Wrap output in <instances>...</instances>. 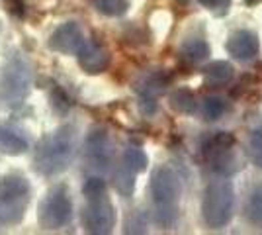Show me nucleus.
I'll return each mask as SVG.
<instances>
[{
	"instance_id": "nucleus-1",
	"label": "nucleus",
	"mask_w": 262,
	"mask_h": 235,
	"mask_svg": "<svg viewBox=\"0 0 262 235\" xmlns=\"http://www.w3.org/2000/svg\"><path fill=\"white\" fill-rule=\"evenodd\" d=\"M77 153V127L65 123L45 135L33 151V168L43 177H55L71 167Z\"/></svg>"
},
{
	"instance_id": "nucleus-2",
	"label": "nucleus",
	"mask_w": 262,
	"mask_h": 235,
	"mask_svg": "<svg viewBox=\"0 0 262 235\" xmlns=\"http://www.w3.org/2000/svg\"><path fill=\"white\" fill-rule=\"evenodd\" d=\"M182 180L172 167L161 165L151 175V198H153L155 222L168 229L176 224L180 212Z\"/></svg>"
},
{
	"instance_id": "nucleus-3",
	"label": "nucleus",
	"mask_w": 262,
	"mask_h": 235,
	"mask_svg": "<svg viewBox=\"0 0 262 235\" xmlns=\"http://www.w3.org/2000/svg\"><path fill=\"white\" fill-rule=\"evenodd\" d=\"M86 204L82 208L84 231L92 235H108L116 227V208L106 192V182L100 175L88 177L84 182Z\"/></svg>"
},
{
	"instance_id": "nucleus-4",
	"label": "nucleus",
	"mask_w": 262,
	"mask_h": 235,
	"mask_svg": "<svg viewBox=\"0 0 262 235\" xmlns=\"http://www.w3.org/2000/svg\"><path fill=\"white\" fill-rule=\"evenodd\" d=\"M235 212V188L229 179L211 180L202 198V218L209 229H223Z\"/></svg>"
},
{
	"instance_id": "nucleus-5",
	"label": "nucleus",
	"mask_w": 262,
	"mask_h": 235,
	"mask_svg": "<svg viewBox=\"0 0 262 235\" xmlns=\"http://www.w3.org/2000/svg\"><path fill=\"white\" fill-rule=\"evenodd\" d=\"M32 200V186L22 175H6L0 179V227L20 224Z\"/></svg>"
},
{
	"instance_id": "nucleus-6",
	"label": "nucleus",
	"mask_w": 262,
	"mask_h": 235,
	"mask_svg": "<svg viewBox=\"0 0 262 235\" xmlns=\"http://www.w3.org/2000/svg\"><path fill=\"white\" fill-rule=\"evenodd\" d=\"M32 89V65L20 53L4 63L0 71V100L8 106H20Z\"/></svg>"
},
{
	"instance_id": "nucleus-7",
	"label": "nucleus",
	"mask_w": 262,
	"mask_h": 235,
	"mask_svg": "<svg viewBox=\"0 0 262 235\" xmlns=\"http://www.w3.org/2000/svg\"><path fill=\"white\" fill-rule=\"evenodd\" d=\"M204 157L208 161V167L217 175L229 179L235 173H239L243 163L237 153V141L229 132H217L209 135L204 143Z\"/></svg>"
},
{
	"instance_id": "nucleus-8",
	"label": "nucleus",
	"mask_w": 262,
	"mask_h": 235,
	"mask_svg": "<svg viewBox=\"0 0 262 235\" xmlns=\"http://www.w3.org/2000/svg\"><path fill=\"white\" fill-rule=\"evenodd\" d=\"M73 220V200L65 184L49 188L37 208V222L41 229L55 231L63 229Z\"/></svg>"
},
{
	"instance_id": "nucleus-9",
	"label": "nucleus",
	"mask_w": 262,
	"mask_h": 235,
	"mask_svg": "<svg viewBox=\"0 0 262 235\" xmlns=\"http://www.w3.org/2000/svg\"><path fill=\"white\" fill-rule=\"evenodd\" d=\"M84 159L92 175H106L114 161V143L106 127H92L84 141Z\"/></svg>"
},
{
	"instance_id": "nucleus-10",
	"label": "nucleus",
	"mask_w": 262,
	"mask_h": 235,
	"mask_svg": "<svg viewBox=\"0 0 262 235\" xmlns=\"http://www.w3.org/2000/svg\"><path fill=\"white\" fill-rule=\"evenodd\" d=\"M168 87V77L164 75L163 71H151V73H145L135 89L139 94V110L145 116H153L159 108V96L163 94Z\"/></svg>"
},
{
	"instance_id": "nucleus-11",
	"label": "nucleus",
	"mask_w": 262,
	"mask_h": 235,
	"mask_svg": "<svg viewBox=\"0 0 262 235\" xmlns=\"http://www.w3.org/2000/svg\"><path fill=\"white\" fill-rule=\"evenodd\" d=\"M86 41L84 30L78 22H65L49 37V47L63 55H77Z\"/></svg>"
},
{
	"instance_id": "nucleus-12",
	"label": "nucleus",
	"mask_w": 262,
	"mask_h": 235,
	"mask_svg": "<svg viewBox=\"0 0 262 235\" xmlns=\"http://www.w3.org/2000/svg\"><path fill=\"white\" fill-rule=\"evenodd\" d=\"M225 47H227V53L233 59H237L241 63H249L252 59H256L260 53V39H258L256 32L241 28V30H235L229 35Z\"/></svg>"
},
{
	"instance_id": "nucleus-13",
	"label": "nucleus",
	"mask_w": 262,
	"mask_h": 235,
	"mask_svg": "<svg viewBox=\"0 0 262 235\" xmlns=\"http://www.w3.org/2000/svg\"><path fill=\"white\" fill-rule=\"evenodd\" d=\"M78 65L86 75H100L110 67V51L98 39H86L77 53Z\"/></svg>"
},
{
	"instance_id": "nucleus-14",
	"label": "nucleus",
	"mask_w": 262,
	"mask_h": 235,
	"mask_svg": "<svg viewBox=\"0 0 262 235\" xmlns=\"http://www.w3.org/2000/svg\"><path fill=\"white\" fill-rule=\"evenodd\" d=\"M204 82L211 89H221L229 84L235 77V67L229 61H211L204 67Z\"/></svg>"
},
{
	"instance_id": "nucleus-15",
	"label": "nucleus",
	"mask_w": 262,
	"mask_h": 235,
	"mask_svg": "<svg viewBox=\"0 0 262 235\" xmlns=\"http://www.w3.org/2000/svg\"><path fill=\"white\" fill-rule=\"evenodd\" d=\"M28 147L30 145H28L26 137L16 134L10 127L0 125V153L2 155H10V157L22 155V153L28 151Z\"/></svg>"
},
{
	"instance_id": "nucleus-16",
	"label": "nucleus",
	"mask_w": 262,
	"mask_h": 235,
	"mask_svg": "<svg viewBox=\"0 0 262 235\" xmlns=\"http://www.w3.org/2000/svg\"><path fill=\"white\" fill-rule=\"evenodd\" d=\"M180 53L184 57L188 63H204L206 59H209L211 55V47L208 45L206 39H202V37H188L182 47H180Z\"/></svg>"
},
{
	"instance_id": "nucleus-17",
	"label": "nucleus",
	"mask_w": 262,
	"mask_h": 235,
	"mask_svg": "<svg viewBox=\"0 0 262 235\" xmlns=\"http://www.w3.org/2000/svg\"><path fill=\"white\" fill-rule=\"evenodd\" d=\"M168 104H170V108L174 112L184 114V116H192L198 110V98L190 89L172 90L170 96H168Z\"/></svg>"
},
{
	"instance_id": "nucleus-18",
	"label": "nucleus",
	"mask_w": 262,
	"mask_h": 235,
	"mask_svg": "<svg viewBox=\"0 0 262 235\" xmlns=\"http://www.w3.org/2000/svg\"><path fill=\"white\" fill-rule=\"evenodd\" d=\"M227 110H229L227 100L217 96V94H208V96L202 100V116H204V120H208V122H217V120H221Z\"/></svg>"
},
{
	"instance_id": "nucleus-19",
	"label": "nucleus",
	"mask_w": 262,
	"mask_h": 235,
	"mask_svg": "<svg viewBox=\"0 0 262 235\" xmlns=\"http://www.w3.org/2000/svg\"><path fill=\"white\" fill-rule=\"evenodd\" d=\"M123 165L129 168V170H133L135 175H139L143 170H147L149 157H147V153L139 145L129 143V145L123 149Z\"/></svg>"
},
{
	"instance_id": "nucleus-20",
	"label": "nucleus",
	"mask_w": 262,
	"mask_h": 235,
	"mask_svg": "<svg viewBox=\"0 0 262 235\" xmlns=\"http://www.w3.org/2000/svg\"><path fill=\"white\" fill-rule=\"evenodd\" d=\"M247 216H249V222L254 227L262 229V184H256L249 194Z\"/></svg>"
},
{
	"instance_id": "nucleus-21",
	"label": "nucleus",
	"mask_w": 262,
	"mask_h": 235,
	"mask_svg": "<svg viewBox=\"0 0 262 235\" xmlns=\"http://www.w3.org/2000/svg\"><path fill=\"white\" fill-rule=\"evenodd\" d=\"M114 186L123 198H129L135 192V173L129 170L125 165H121L114 175Z\"/></svg>"
},
{
	"instance_id": "nucleus-22",
	"label": "nucleus",
	"mask_w": 262,
	"mask_h": 235,
	"mask_svg": "<svg viewBox=\"0 0 262 235\" xmlns=\"http://www.w3.org/2000/svg\"><path fill=\"white\" fill-rule=\"evenodd\" d=\"M92 4L100 14L108 18H118L129 10V0H92Z\"/></svg>"
},
{
	"instance_id": "nucleus-23",
	"label": "nucleus",
	"mask_w": 262,
	"mask_h": 235,
	"mask_svg": "<svg viewBox=\"0 0 262 235\" xmlns=\"http://www.w3.org/2000/svg\"><path fill=\"white\" fill-rule=\"evenodd\" d=\"M247 149H249L251 161L262 170V130H252L247 141Z\"/></svg>"
},
{
	"instance_id": "nucleus-24",
	"label": "nucleus",
	"mask_w": 262,
	"mask_h": 235,
	"mask_svg": "<svg viewBox=\"0 0 262 235\" xmlns=\"http://www.w3.org/2000/svg\"><path fill=\"white\" fill-rule=\"evenodd\" d=\"M147 231V220H145V213L141 212H133L125 224V233H145Z\"/></svg>"
},
{
	"instance_id": "nucleus-25",
	"label": "nucleus",
	"mask_w": 262,
	"mask_h": 235,
	"mask_svg": "<svg viewBox=\"0 0 262 235\" xmlns=\"http://www.w3.org/2000/svg\"><path fill=\"white\" fill-rule=\"evenodd\" d=\"M204 8H208V10L211 12H223V10H227V6L231 4V0H198Z\"/></svg>"
}]
</instances>
